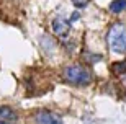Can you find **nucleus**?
I'll return each instance as SVG.
<instances>
[{
  "label": "nucleus",
  "instance_id": "obj_1",
  "mask_svg": "<svg viewBox=\"0 0 126 124\" xmlns=\"http://www.w3.org/2000/svg\"><path fill=\"white\" fill-rule=\"evenodd\" d=\"M107 41L113 52H116V54L125 52L126 51V23H123V21L113 23L111 28L108 29Z\"/></svg>",
  "mask_w": 126,
  "mask_h": 124
},
{
  "label": "nucleus",
  "instance_id": "obj_8",
  "mask_svg": "<svg viewBox=\"0 0 126 124\" xmlns=\"http://www.w3.org/2000/svg\"><path fill=\"white\" fill-rule=\"evenodd\" d=\"M70 2H72L77 8H82V7H85V5L89 3V0H70Z\"/></svg>",
  "mask_w": 126,
  "mask_h": 124
},
{
  "label": "nucleus",
  "instance_id": "obj_9",
  "mask_svg": "<svg viewBox=\"0 0 126 124\" xmlns=\"http://www.w3.org/2000/svg\"><path fill=\"white\" fill-rule=\"evenodd\" d=\"M0 124H7V121H0Z\"/></svg>",
  "mask_w": 126,
  "mask_h": 124
},
{
  "label": "nucleus",
  "instance_id": "obj_7",
  "mask_svg": "<svg viewBox=\"0 0 126 124\" xmlns=\"http://www.w3.org/2000/svg\"><path fill=\"white\" fill-rule=\"evenodd\" d=\"M113 72H115L116 75H125V72H126V60L116 62V64L113 65Z\"/></svg>",
  "mask_w": 126,
  "mask_h": 124
},
{
  "label": "nucleus",
  "instance_id": "obj_5",
  "mask_svg": "<svg viewBox=\"0 0 126 124\" xmlns=\"http://www.w3.org/2000/svg\"><path fill=\"white\" fill-rule=\"evenodd\" d=\"M0 119L2 121H15L16 119V113L10 106H0Z\"/></svg>",
  "mask_w": 126,
  "mask_h": 124
},
{
  "label": "nucleus",
  "instance_id": "obj_2",
  "mask_svg": "<svg viewBox=\"0 0 126 124\" xmlns=\"http://www.w3.org/2000/svg\"><path fill=\"white\" fill-rule=\"evenodd\" d=\"M62 75L69 83L77 85V87H85L92 82V74L82 65H69L64 69Z\"/></svg>",
  "mask_w": 126,
  "mask_h": 124
},
{
  "label": "nucleus",
  "instance_id": "obj_4",
  "mask_svg": "<svg viewBox=\"0 0 126 124\" xmlns=\"http://www.w3.org/2000/svg\"><path fill=\"white\" fill-rule=\"evenodd\" d=\"M36 123L38 124H62V119L57 114L51 113V111L43 110L36 114Z\"/></svg>",
  "mask_w": 126,
  "mask_h": 124
},
{
  "label": "nucleus",
  "instance_id": "obj_3",
  "mask_svg": "<svg viewBox=\"0 0 126 124\" xmlns=\"http://www.w3.org/2000/svg\"><path fill=\"white\" fill-rule=\"evenodd\" d=\"M52 31L56 33V36H59L61 39H65L69 36V31H70V20H65L62 15H57L52 18Z\"/></svg>",
  "mask_w": 126,
  "mask_h": 124
},
{
  "label": "nucleus",
  "instance_id": "obj_6",
  "mask_svg": "<svg viewBox=\"0 0 126 124\" xmlns=\"http://www.w3.org/2000/svg\"><path fill=\"white\" fill-rule=\"evenodd\" d=\"M126 10V0H113L110 3V12L111 13H121Z\"/></svg>",
  "mask_w": 126,
  "mask_h": 124
}]
</instances>
